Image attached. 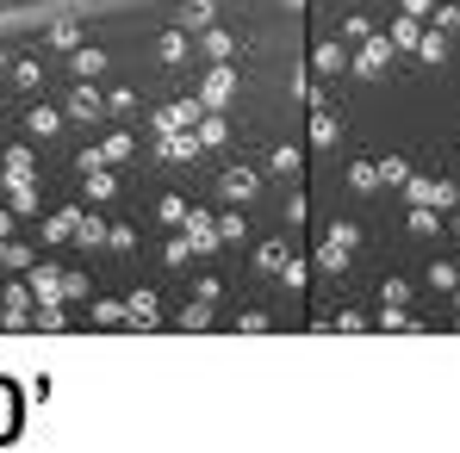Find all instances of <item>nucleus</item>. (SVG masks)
<instances>
[{
	"instance_id": "obj_1",
	"label": "nucleus",
	"mask_w": 460,
	"mask_h": 453,
	"mask_svg": "<svg viewBox=\"0 0 460 453\" xmlns=\"http://www.w3.org/2000/svg\"><path fill=\"white\" fill-rule=\"evenodd\" d=\"M230 93H236V75H230V63H212V75L199 81V106H206V112H218V106H230Z\"/></svg>"
},
{
	"instance_id": "obj_2",
	"label": "nucleus",
	"mask_w": 460,
	"mask_h": 453,
	"mask_svg": "<svg viewBox=\"0 0 460 453\" xmlns=\"http://www.w3.org/2000/svg\"><path fill=\"white\" fill-rule=\"evenodd\" d=\"M199 118H206V106H199V100H168V106L155 112V131H193Z\"/></svg>"
},
{
	"instance_id": "obj_3",
	"label": "nucleus",
	"mask_w": 460,
	"mask_h": 453,
	"mask_svg": "<svg viewBox=\"0 0 460 453\" xmlns=\"http://www.w3.org/2000/svg\"><path fill=\"white\" fill-rule=\"evenodd\" d=\"M218 193H225L230 205H243V199L261 193V174H255V168H225V174H218Z\"/></svg>"
},
{
	"instance_id": "obj_4",
	"label": "nucleus",
	"mask_w": 460,
	"mask_h": 453,
	"mask_svg": "<svg viewBox=\"0 0 460 453\" xmlns=\"http://www.w3.org/2000/svg\"><path fill=\"white\" fill-rule=\"evenodd\" d=\"M385 63H392V38H367L355 57V75H385Z\"/></svg>"
},
{
	"instance_id": "obj_5",
	"label": "nucleus",
	"mask_w": 460,
	"mask_h": 453,
	"mask_svg": "<svg viewBox=\"0 0 460 453\" xmlns=\"http://www.w3.org/2000/svg\"><path fill=\"white\" fill-rule=\"evenodd\" d=\"M69 118H81V125H93V118H106V100L87 87V81H75V93H69Z\"/></svg>"
},
{
	"instance_id": "obj_6",
	"label": "nucleus",
	"mask_w": 460,
	"mask_h": 453,
	"mask_svg": "<svg viewBox=\"0 0 460 453\" xmlns=\"http://www.w3.org/2000/svg\"><path fill=\"white\" fill-rule=\"evenodd\" d=\"M187 242H193V255L218 248V218H206V212H187Z\"/></svg>"
},
{
	"instance_id": "obj_7",
	"label": "nucleus",
	"mask_w": 460,
	"mask_h": 453,
	"mask_svg": "<svg viewBox=\"0 0 460 453\" xmlns=\"http://www.w3.org/2000/svg\"><path fill=\"white\" fill-rule=\"evenodd\" d=\"M6 205L13 212H38V180L31 174H6Z\"/></svg>"
},
{
	"instance_id": "obj_8",
	"label": "nucleus",
	"mask_w": 460,
	"mask_h": 453,
	"mask_svg": "<svg viewBox=\"0 0 460 453\" xmlns=\"http://www.w3.org/2000/svg\"><path fill=\"white\" fill-rule=\"evenodd\" d=\"M31 299H63V267L57 261H38L31 267Z\"/></svg>"
},
{
	"instance_id": "obj_9",
	"label": "nucleus",
	"mask_w": 460,
	"mask_h": 453,
	"mask_svg": "<svg viewBox=\"0 0 460 453\" xmlns=\"http://www.w3.org/2000/svg\"><path fill=\"white\" fill-rule=\"evenodd\" d=\"M417 44H423V19L398 13V19H392V50H417Z\"/></svg>"
},
{
	"instance_id": "obj_10",
	"label": "nucleus",
	"mask_w": 460,
	"mask_h": 453,
	"mask_svg": "<svg viewBox=\"0 0 460 453\" xmlns=\"http://www.w3.org/2000/svg\"><path fill=\"white\" fill-rule=\"evenodd\" d=\"M311 69H317V75H342V69H349V50H342V44H317V50H311Z\"/></svg>"
},
{
	"instance_id": "obj_11",
	"label": "nucleus",
	"mask_w": 460,
	"mask_h": 453,
	"mask_svg": "<svg viewBox=\"0 0 460 453\" xmlns=\"http://www.w3.org/2000/svg\"><path fill=\"white\" fill-rule=\"evenodd\" d=\"M25 131H31V137H57V131H63V112H50V106H31V112H25Z\"/></svg>"
},
{
	"instance_id": "obj_12",
	"label": "nucleus",
	"mask_w": 460,
	"mask_h": 453,
	"mask_svg": "<svg viewBox=\"0 0 460 453\" xmlns=\"http://www.w3.org/2000/svg\"><path fill=\"white\" fill-rule=\"evenodd\" d=\"M336 137H342V125H336V112H323V106H317V112H311V144H317V150H330Z\"/></svg>"
},
{
	"instance_id": "obj_13",
	"label": "nucleus",
	"mask_w": 460,
	"mask_h": 453,
	"mask_svg": "<svg viewBox=\"0 0 460 453\" xmlns=\"http://www.w3.org/2000/svg\"><path fill=\"white\" fill-rule=\"evenodd\" d=\"M69 69H75V81L106 75V50H69Z\"/></svg>"
},
{
	"instance_id": "obj_14",
	"label": "nucleus",
	"mask_w": 460,
	"mask_h": 453,
	"mask_svg": "<svg viewBox=\"0 0 460 453\" xmlns=\"http://www.w3.org/2000/svg\"><path fill=\"white\" fill-rule=\"evenodd\" d=\"M155 57H162L168 69H174V63H187V31H162V38H155Z\"/></svg>"
},
{
	"instance_id": "obj_15",
	"label": "nucleus",
	"mask_w": 460,
	"mask_h": 453,
	"mask_svg": "<svg viewBox=\"0 0 460 453\" xmlns=\"http://www.w3.org/2000/svg\"><path fill=\"white\" fill-rule=\"evenodd\" d=\"M81 180H87V199H100V205H106V199L119 193V174H106V168H87Z\"/></svg>"
},
{
	"instance_id": "obj_16",
	"label": "nucleus",
	"mask_w": 460,
	"mask_h": 453,
	"mask_svg": "<svg viewBox=\"0 0 460 453\" xmlns=\"http://www.w3.org/2000/svg\"><path fill=\"white\" fill-rule=\"evenodd\" d=\"M287 261H293V255H287L280 242H261V248H255V267H261V274H274V280L287 274Z\"/></svg>"
},
{
	"instance_id": "obj_17",
	"label": "nucleus",
	"mask_w": 460,
	"mask_h": 453,
	"mask_svg": "<svg viewBox=\"0 0 460 453\" xmlns=\"http://www.w3.org/2000/svg\"><path fill=\"white\" fill-rule=\"evenodd\" d=\"M404 230H411V236H436V230H442V218H436V205H411V218H404Z\"/></svg>"
},
{
	"instance_id": "obj_18",
	"label": "nucleus",
	"mask_w": 460,
	"mask_h": 453,
	"mask_svg": "<svg viewBox=\"0 0 460 453\" xmlns=\"http://www.w3.org/2000/svg\"><path fill=\"white\" fill-rule=\"evenodd\" d=\"M349 187L355 193H380V161H355L349 168Z\"/></svg>"
},
{
	"instance_id": "obj_19",
	"label": "nucleus",
	"mask_w": 460,
	"mask_h": 453,
	"mask_svg": "<svg viewBox=\"0 0 460 453\" xmlns=\"http://www.w3.org/2000/svg\"><path fill=\"white\" fill-rule=\"evenodd\" d=\"M436 187H442V180H429V174H411V180H404V199H411V205H436Z\"/></svg>"
},
{
	"instance_id": "obj_20",
	"label": "nucleus",
	"mask_w": 460,
	"mask_h": 453,
	"mask_svg": "<svg viewBox=\"0 0 460 453\" xmlns=\"http://www.w3.org/2000/svg\"><path fill=\"white\" fill-rule=\"evenodd\" d=\"M75 242H81V248H93V242H106V218H93V212H81V218H75Z\"/></svg>"
},
{
	"instance_id": "obj_21",
	"label": "nucleus",
	"mask_w": 460,
	"mask_h": 453,
	"mask_svg": "<svg viewBox=\"0 0 460 453\" xmlns=\"http://www.w3.org/2000/svg\"><path fill=\"white\" fill-rule=\"evenodd\" d=\"M125 317H137V323H155V317H162L155 292H131V299H125Z\"/></svg>"
},
{
	"instance_id": "obj_22",
	"label": "nucleus",
	"mask_w": 460,
	"mask_h": 453,
	"mask_svg": "<svg viewBox=\"0 0 460 453\" xmlns=\"http://www.w3.org/2000/svg\"><path fill=\"white\" fill-rule=\"evenodd\" d=\"M50 50H81V25L75 19H57V25H50Z\"/></svg>"
},
{
	"instance_id": "obj_23",
	"label": "nucleus",
	"mask_w": 460,
	"mask_h": 453,
	"mask_svg": "<svg viewBox=\"0 0 460 453\" xmlns=\"http://www.w3.org/2000/svg\"><path fill=\"white\" fill-rule=\"evenodd\" d=\"M230 50H236V38H230L225 25H206V57H212V63H225Z\"/></svg>"
},
{
	"instance_id": "obj_24",
	"label": "nucleus",
	"mask_w": 460,
	"mask_h": 453,
	"mask_svg": "<svg viewBox=\"0 0 460 453\" xmlns=\"http://www.w3.org/2000/svg\"><path fill=\"white\" fill-rule=\"evenodd\" d=\"M75 218L81 212H57V218L44 224V242H75Z\"/></svg>"
},
{
	"instance_id": "obj_25",
	"label": "nucleus",
	"mask_w": 460,
	"mask_h": 453,
	"mask_svg": "<svg viewBox=\"0 0 460 453\" xmlns=\"http://www.w3.org/2000/svg\"><path fill=\"white\" fill-rule=\"evenodd\" d=\"M417 57H423V63L436 69V63L448 57V31H423V44H417Z\"/></svg>"
},
{
	"instance_id": "obj_26",
	"label": "nucleus",
	"mask_w": 460,
	"mask_h": 453,
	"mask_svg": "<svg viewBox=\"0 0 460 453\" xmlns=\"http://www.w3.org/2000/svg\"><path fill=\"white\" fill-rule=\"evenodd\" d=\"M349 255H355V248H342V242H323V248H317V267H323V274H342V267H349Z\"/></svg>"
},
{
	"instance_id": "obj_27",
	"label": "nucleus",
	"mask_w": 460,
	"mask_h": 453,
	"mask_svg": "<svg viewBox=\"0 0 460 453\" xmlns=\"http://www.w3.org/2000/svg\"><path fill=\"white\" fill-rule=\"evenodd\" d=\"M13 429H19V391L0 385V435H13Z\"/></svg>"
},
{
	"instance_id": "obj_28",
	"label": "nucleus",
	"mask_w": 460,
	"mask_h": 453,
	"mask_svg": "<svg viewBox=\"0 0 460 453\" xmlns=\"http://www.w3.org/2000/svg\"><path fill=\"white\" fill-rule=\"evenodd\" d=\"M155 212H162V224H187V212H193V205H187L181 193H162V205H155Z\"/></svg>"
},
{
	"instance_id": "obj_29",
	"label": "nucleus",
	"mask_w": 460,
	"mask_h": 453,
	"mask_svg": "<svg viewBox=\"0 0 460 453\" xmlns=\"http://www.w3.org/2000/svg\"><path fill=\"white\" fill-rule=\"evenodd\" d=\"M243 236H249V218L243 212H225L218 218V242H243Z\"/></svg>"
},
{
	"instance_id": "obj_30",
	"label": "nucleus",
	"mask_w": 460,
	"mask_h": 453,
	"mask_svg": "<svg viewBox=\"0 0 460 453\" xmlns=\"http://www.w3.org/2000/svg\"><path fill=\"white\" fill-rule=\"evenodd\" d=\"M404 180H411L404 155H385V161H380V187H404Z\"/></svg>"
},
{
	"instance_id": "obj_31",
	"label": "nucleus",
	"mask_w": 460,
	"mask_h": 453,
	"mask_svg": "<svg viewBox=\"0 0 460 453\" xmlns=\"http://www.w3.org/2000/svg\"><path fill=\"white\" fill-rule=\"evenodd\" d=\"M106 248L131 255V248H137V230H131V224H106Z\"/></svg>"
},
{
	"instance_id": "obj_32",
	"label": "nucleus",
	"mask_w": 460,
	"mask_h": 453,
	"mask_svg": "<svg viewBox=\"0 0 460 453\" xmlns=\"http://www.w3.org/2000/svg\"><path fill=\"white\" fill-rule=\"evenodd\" d=\"M13 81H19L25 93H38V81H44V69H38V57H25V63H13Z\"/></svg>"
},
{
	"instance_id": "obj_33",
	"label": "nucleus",
	"mask_w": 460,
	"mask_h": 453,
	"mask_svg": "<svg viewBox=\"0 0 460 453\" xmlns=\"http://www.w3.org/2000/svg\"><path fill=\"white\" fill-rule=\"evenodd\" d=\"M174 25H212V0H187Z\"/></svg>"
},
{
	"instance_id": "obj_34",
	"label": "nucleus",
	"mask_w": 460,
	"mask_h": 453,
	"mask_svg": "<svg viewBox=\"0 0 460 453\" xmlns=\"http://www.w3.org/2000/svg\"><path fill=\"white\" fill-rule=\"evenodd\" d=\"M342 38L367 44V38H374V19H367V13H349V19H342Z\"/></svg>"
},
{
	"instance_id": "obj_35",
	"label": "nucleus",
	"mask_w": 460,
	"mask_h": 453,
	"mask_svg": "<svg viewBox=\"0 0 460 453\" xmlns=\"http://www.w3.org/2000/svg\"><path fill=\"white\" fill-rule=\"evenodd\" d=\"M106 112H112V118L137 112V93H131V87H112V93H106Z\"/></svg>"
},
{
	"instance_id": "obj_36",
	"label": "nucleus",
	"mask_w": 460,
	"mask_h": 453,
	"mask_svg": "<svg viewBox=\"0 0 460 453\" xmlns=\"http://www.w3.org/2000/svg\"><path fill=\"white\" fill-rule=\"evenodd\" d=\"M162 261H168V267H187V261H193V242H187V236H168Z\"/></svg>"
},
{
	"instance_id": "obj_37",
	"label": "nucleus",
	"mask_w": 460,
	"mask_h": 453,
	"mask_svg": "<svg viewBox=\"0 0 460 453\" xmlns=\"http://www.w3.org/2000/svg\"><path fill=\"white\" fill-rule=\"evenodd\" d=\"M0 161H6V174H38V168H31V150H25V144H13V150L0 155Z\"/></svg>"
},
{
	"instance_id": "obj_38",
	"label": "nucleus",
	"mask_w": 460,
	"mask_h": 453,
	"mask_svg": "<svg viewBox=\"0 0 460 453\" xmlns=\"http://www.w3.org/2000/svg\"><path fill=\"white\" fill-rule=\"evenodd\" d=\"M429 286H442V292H455V286H460V267H455V261H442V267H429Z\"/></svg>"
},
{
	"instance_id": "obj_39",
	"label": "nucleus",
	"mask_w": 460,
	"mask_h": 453,
	"mask_svg": "<svg viewBox=\"0 0 460 453\" xmlns=\"http://www.w3.org/2000/svg\"><path fill=\"white\" fill-rule=\"evenodd\" d=\"M106 161H131V131H112L106 137Z\"/></svg>"
},
{
	"instance_id": "obj_40",
	"label": "nucleus",
	"mask_w": 460,
	"mask_h": 453,
	"mask_svg": "<svg viewBox=\"0 0 460 453\" xmlns=\"http://www.w3.org/2000/svg\"><path fill=\"white\" fill-rule=\"evenodd\" d=\"M0 261H6V267H31V248H25V242H0Z\"/></svg>"
},
{
	"instance_id": "obj_41",
	"label": "nucleus",
	"mask_w": 460,
	"mask_h": 453,
	"mask_svg": "<svg viewBox=\"0 0 460 453\" xmlns=\"http://www.w3.org/2000/svg\"><path fill=\"white\" fill-rule=\"evenodd\" d=\"M206 323H212V310H206V299H199V304H187V310H181V329H206Z\"/></svg>"
},
{
	"instance_id": "obj_42",
	"label": "nucleus",
	"mask_w": 460,
	"mask_h": 453,
	"mask_svg": "<svg viewBox=\"0 0 460 453\" xmlns=\"http://www.w3.org/2000/svg\"><path fill=\"white\" fill-rule=\"evenodd\" d=\"M380 329H417V323L404 317V304H385V310H380Z\"/></svg>"
},
{
	"instance_id": "obj_43",
	"label": "nucleus",
	"mask_w": 460,
	"mask_h": 453,
	"mask_svg": "<svg viewBox=\"0 0 460 453\" xmlns=\"http://www.w3.org/2000/svg\"><path fill=\"white\" fill-rule=\"evenodd\" d=\"M274 174H299V150H293V144L274 150Z\"/></svg>"
},
{
	"instance_id": "obj_44",
	"label": "nucleus",
	"mask_w": 460,
	"mask_h": 453,
	"mask_svg": "<svg viewBox=\"0 0 460 453\" xmlns=\"http://www.w3.org/2000/svg\"><path fill=\"white\" fill-rule=\"evenodd\" d=\"M87 292H93L87 274H63V299H87Z\"/></svg>"
},
{
	"instance_id": "obj_45",
	"label": "nucleus",
	"mask_w": 460,
	"mask_h": 453,
	"mask_svg": "<svg viewBox=\"0 0 460 453\" xmlns=\"http://www.w3.org/2000/svg\"><path fill=\"white\" fill-rule=\"evenodd\" d=\"M236 329H243V335H261V329H268V310H243Z\"/></svg>"
},
{
	"instance_id": "obj_46",
	"label": "nucleus",
	"mask_w": 460,
	"mask_h": 453,
	"mask_svg": "<svg viewBox=\"0 0 460 453\" xmlns=\"http://www.w3.org/2000/svg\"><path fill=\"white\" fill-rule=\"evenodd\" d=\"M330 242H342V248H355V242H361V224H330Z\"/></svg>"
},
{
	"instance_id": "obj_47",
	"label": "nucleus",
	"mask_w": 460,
	"mask_h": 453,
	"mask_svg": "<svg viewBox=\"0 0 460 453\" xmlns=\"http://www.w3.org/2000/svg\"><path fill=\"white\" fill-rule=\"evenodd\" d=\"M436 31H460V6H436Z\"/></svg>"
},
{
	"instance_id": "obj_48",
	"label": "nucleus",
	"mask_w": 460,
	"mask_h": 453,
	"mask_svg": "<svg viewBox=\"0 0 460 453\" xmlns=\"http://www.w3.org/2000/svg\"><path fill=\"white\" fill-rule=\"evenodd\" d=\"M336 329H349V335H355V329H367V317H361V310H336Z\"/></svg>"
},
{
	"instance_id": "obj_49",
	"label": "nucleus",
	"mask_w": 460,
	"mask_h": 453,
	"mask_svg": "<svg viewBox=\"0 0 460 453\" xmlns=\"http://www.w3.org/2000/svg\"><path fill=\"white\" fill-rule=\"evenodd\" d=\"M455 205H460V193L448 187V180H442V187H436V212H455Z\"/></svg>"
},
{
	"instance_id": "obj_50",
	"label": "nucleus",
	"mask_w": 460,
	"mask_h": 453,
	"mask_svg": "<svg viewBox=\"0 0 460 453\" xmlns=\"http://www.w3.org/2000/svg\"><path fill=\"white\" fill-rule=\"evenodd\" d=\"M404 13H411V19H423V13H429V0H404Z\"/></svg>"
},
{
	"instance_id": "obj_51",
	"label": "nucleus",
	"mask_w": 460,
	"mask_h": 453,
	"mask_svg": "<svg viewBox=\"0 0 460 453\" xmlns=\"http://www.w3.org/2000/svg\"><path fill=\"white\" fill-rule=\"evenodd\" d=\"M455 317H460V286H455Z\"/></svg>"
},
{
	"instance_id": "obj_52",
	"label": "nucleus",
	"mask_w": 460,
	"mask_h": 453,
	"mask_svg": "<svg viewBox=\"0 0 460 453\" xmlns=\"http://www.w3.org/2000/svg\"><path fill=\"white\" fill-rule=\"evenodd\" d=\"M0 6H13V0H0Z\"/></svg>"
},
{
	"instance_id": "obj_53",
	"label": "nucleus",
	"mask_w": 460,
	"mask_h": 453,
	"mask_svg": "<svg viewBox=\"0 0 460 453\" xmlns=\"http://www.w3.org/2000/svg\"><path fill=\"white\" fill-rule=\"evenodd\" d=\"M0 69H6V57H0Z\"/></svg>"
},
{
	"instance_id": "obj_54",
	"label": "nucleus",
	"mask_w": 460,
	"mask_h": 453,
	"mask_svg": "<svg viewBox=\"0 0 460 453\" xmlns=\"http://www.w3.org/2000/svg\"><path fill=\"white\" fill-rule=\"evenodd\" d=\"M455 230H460V218H455Z\"/></svg>"
},
{
	"instance_id": "obj_55",
	"label": "nucleus",
	"mask_w": 460,
	"mask_h": 453,
	"mask_svg": "<svg viewBox=\"0 0 460 453\" xmlns=\"http://www.w3.org/2000/svg\"><path fill=\"white\" fill-rule=\"evenodd\" d=\"M455 267H460V261H455Z\"/></svg>"
}]
</instances>
